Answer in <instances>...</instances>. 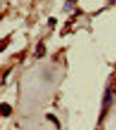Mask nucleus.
I'll list each match as a JSON object with an SVG mask.
<instances>
[{
	"mask_svg": "<svg viewBox=\"0 0 116 130\" xmlns=\"http://www.w3.org/2000/svg\"><path fill=\"white\" fill-rule=\"evenodd\" d=\"M1 111L3 116L7 117L10 114L11 112V107L6 103H2L1 105Z\"/></svg>",
	"mask_w": 116,
	"mask_h": 130,
	"instance_id": "nucleus-1",
	"label": "nucleus"
}]
</instances>
